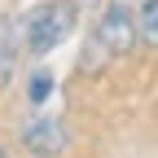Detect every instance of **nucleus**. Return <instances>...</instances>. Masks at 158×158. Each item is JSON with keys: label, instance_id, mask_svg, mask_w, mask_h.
Here are the masks:
<instances>
[{"label": "nucleus", "instance_id": "f257e3e1", "mask_svg": "<svg viewBox=\"0 0 158 158\" xmlns=\"http://www.w3.org/2000/svg\"><path fill=\"white\" fill-rule=\"evenodd\" d=\"M75 18H79V9L70 5V0H48V5L31 9L27 22H22V44H27V53H31V57L53 53V48L75 31Z\"/></svg>", "mask_w": 158, "mask_h": 158}, {"label": "nucleus", "instance_id": "f03ea898", "mask_svg": "<svg viewBox=\"0 0 158 158\" xmlns=\"http://www.w3.org/2000/svg\"><path fill=\"white\" fill-rule=\"evenodd\" d=\"M88 40H92L106 57H127V53H136V44H141V22H136L132 13H123L118 5H110V9L97 13Z\"/></svg>", "mask_w": 158, "mask_h": 158}, {"label": "nucleus", "instance_id": "7ed1b4c3", "mask_svg": "<svg viewBox=\"0 0 158 158\" xmlns=\"http://www.w3.org/2000/svg\"><path fill=\"white\" fill-rule=\"evenodd\" d=\"M22 145H27V154H35V158H57V154L66 149V127H62V118H53V114L31 118V123L22 127Z\"/></svg>", "mask_w": 158, "mask_h": 158}, {"label": "nucleus", "instance_id": "20e7f679", "mask_svg": "<svg viewBox=\"0 0 158 158\" xmlns=\"http://www.w3.org/2000/svg\"><path fill=\"white\" fill-rule=\"evenodd\" d=\"M18 48H22V27L13 18H0V92L9 88V79L18 70Z\"/></svg>", "mask_w": 158, "mask_h": 158}, {"label": "nucleus", "instance_id": "39448f33", "mask_svg": "<svg viewBox=\"0 0 158 158\" xmlns=\"http://www.w3.org/2000/svg\"><path fill=\"white\" fill-rule=\"evenodd\" d=\"M48 92H53V75H48V70H35V75H31V84H27V97H31V106L48 101Z\"/></svg>", "mask_w": 158, "mask_h": 158}, {"label": "nucleus", "instance_id": "423d86ee", "mask_svg": "<svg viewBox=\"0 0 158 158\" xmlns=\"http://www.w3.org/2000/svg\"><path fill=\"white\" fill-rule=\"evenodd\" d=\"M141 40L158 48V0H154V5H149L145 13H141Z\"/></svg>", "mask_w": 158, "mask_h": 158}, {"label": "nucleus", "instance_id": "0eeeda50", "mask_svg": "<svg viewBox=\"0 0 158 158\" xmlns=\"http://www.w3.org/2000/svg\"><path fill=\"white\" fill-rule=\"evenodd\" d=\"M110 5H118V9H123V13H132L136 18V22H141V13L154 5V0H110Z\"/></svg>", "mask_w": 158, "mask_h": 158}, {"label": "nucleus", "instance_id": "6e6552de", "mask_svg": "<svg viewBox=\"0 0 158 158\" xmlns=\"http://www.w3.org/2000/svg\"><path fill=\"white\" fill-rule=\"evenodd\" d=\"M70 5H75L79 13H84V9H97V5H101V0H70Z\"/></svg>", "mask_w": 158, "mask_h": 158}, {"label": "nucleus", "instance_id": "1a4fd4ad", "mask_svg": "<svg viewBox=\"0 0 158 158\" xmlns=\"http://www.w3.org/2000/svg\"><path fill=\"white\" fill-rule=\"evenodd\" d=\"M0 158H5V145H0Z\"/></svg>", "mask_w": 158, "mask_h": 158}]
</instances>
